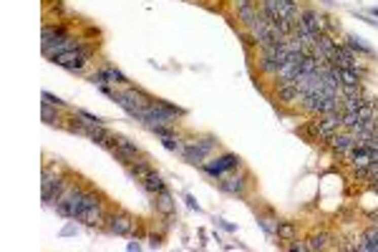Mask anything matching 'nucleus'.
I'll return each instance as SVG.
<instances>
[{
	"instance_id": "1",
	"label": "nucleus",
	"mask_w": 378,
	"mask_h": 252,
	"mask_svg": "<svg viewBox=\"0 0 378 252\" xmlns=\"http://www.w3.org/2000/svg\"><path fill=\"white\" fill-rule=\"evenodd\" d=\"M88 56H91V51L88 48H74V51H66V53H58L56 58H51V61L56 63V66H63V68H68V71H81L86 61H88Z\"/></svg>"
},
{
	"instance_id": "2",
	"label": "nucleus",
	"mask_w": 378,
	"mask_h": 252,
	"mask_svg": "<svg viewBox=\"0 0 378 252\" xmlns=\"http://www.w3.org/2000/svg\"><path fill=\"white\" fill-rule=\"evenodd\" d=\"M63 197V182L58 177H53L51 172L43 174V199L46 202H58Z\"/></svg>"
},
{
	"instance_id": "3",
	"label": "nucleus",
	"mask_w": 378,
	"mask_h": 252,
	"mask_svg": "<svg viewBox=\"0 0 378 252\" xmlns=\"http://www.w3.org/2000/svg\"><path fill=\"white\" fill-rule=\"evenodd\" d=\"M234 167H237V156H234V154H225V156H220V159L204 164V172L212 174V177H222L225 172L234 169Z\"/></svg>"
},
{
	"instance_id": "4",
	"label": "nucleus",
	"mask_w": 378,
	"mask_h": 252,
	"mask_svg": "<svg viewBox=\"0 0 378 252\" xmlns=\"http://www.w3.org/2000/svg\"><path fill=\"white\" fill-rule=\"evenodd\" d=\"M300 18H302V20H300L302 25H305V28H307L310 33H315V36H320V33H323V30L328 28V20H325L323 15H318L315 10H305Z\"/></svg>"
},
{
	"instance_id": "5",
	"label": "nucleus",
	"mask_w": 378,
	"mask_h": 252,
	"mask_svg": "<svg viewBox=\"0 0 378 252\" xmlns=\"http://www.w3.org/2000/svg\"><path fill=\"white\" fill-rule=\"evenodd\" d=\"M278 99H280L283 104H302L305 93H302L295 83H285V86L278 88Z\"/></svg>"
},
{
	"instance_id": "6",
	"label": "nucleus",
	"mask_w": 378,
	"mask_h": 252,
	"mask_svg": "<svg viewBox=\"0 0 378 252\" xmlns=\"http://www.w3.org/2000/svg\"><path fill=\"white\" fill-rule=\"evenodd\" d=\"M134 230V222L126 217V214H114V217H109V232H114V235H129Z\"/></svg>"
},
{
	"instance_id": "7",
	"label": "nucleus",
	"mask_w": 378,
	"mask_h": 252,
	"mask_svg": "<svg viewBox=\"0 0 378 252\" xmlns=\"http://www.w3.org/2000/svg\"><path fill=\"white\" fill-rule=\"evenodd\" d=\"M328 141H330V146H333L338 154H348V151L356 146V136H353V134H343V136H335V134H333Z\"/></svg>"
},
{
	"instance_id": "8",
	"label": "nucleus",
	"mask_w": 378,
	"mask_h": 252,
	"mask_svg": "<svg viewBox=\"0 0 378 252\" xmlns=\"http://www.w3.org/2000/svg\"><path fill=\"white\" fill-rule=\"evenodd\" d=\"M78 222H86V225H101V222H104V209H101V204L86 207V209L78 214Z\"/></svg>"
},
{
	"instance_id": "9",
	"label": "nucleus",
	"mask_w": 378,
	"mask_h": 252,
	"mask_svg": "<svg viewBox=\"0 0 378 252\" xmlns=\"http://www.w3.org/2000/svg\"><path fill=\"white\" fill-rule=\"evenodd\" d=\"M156 209L164 212V214H171V212H174V202H171V194H169L166 189H161V192L156 194Z\"/></svg>"
},
{
	"instance_id": "10",
	"label": "nucleus",
	"mask_w": 378,
	"mask_h": 252,
	"mask_svg": "<svg viewBox=\"0 0 378 252\" xmlns=\"http://www.w3.org/2000/svg\"><path fill=\"white\" fill-rule=\"evenodd\" d=\"M142 184H144V189L151 192V194H159V192L164 189V182H161V177H159L156 172H149V174H147V179H144Z\"/></svg>"
},
{
	"instance_id": "11",
	"label": "nucleus",
	"mask_w": 378,
	"mask_h": 252,
	"mask_svg": "<svg viewBox=\"0 0 378 252\" xmlns=\"http://www.w3.org/2000/svg\"><path fill=\"white\" fill-rule=\"evenodd\" d=\"M237 15H239V20H242L245 25H250V28H252V25H255V20L260 18V15L255 13V8H252V5H242V8H237Z\"/></svg>"
},
{
	"instance_id": "12",
	"label": "nucleus",
	"mask_w": 378,
	"mask_h": 252,
	"mask_svg": "<svg viewBox=\"0 0 378 252\" xmlns=\"http://www.w3.org/2000/svg\"><path fill=\"white\" fill-rule=\"evenodd\" d=\"M262 15H267V18H272V20L285 18V15H283V5H280V0H265V13H262Z\"/></svg>"
},
{
	"instance_id": "13",
	"label": "nucleus",
	"mask_w": 378,
	"mask_h": 252,
	"mask_svg": "<svg viewBox=\"0 0 378 252\" xmlns=\"http://www.w3.org/2000/svg\"><path fill=\"white\" fill-rule=\"evenodd\" d=\"M149 172H151V169H149V164H147V162H136V164H131V167H129V174H131V177H136V182H144Z\"/></svg>"
},
{
	"instance_id": "14",
	"label": "nucleus",
	"mask_w": 378,
	"mask_h": 252,
	"mask_svg": "<svg viewBox=\"0 0 378 252\" xmlns=\"http://www.w3.org/2000/svg\"><path fill=\"white\" fill-rule=\"evenodd\" d=\"M340 86H358V73L353 68H340Z\"/></svg>"
},
{
	"instance_id": "15",
	"label": "nucleus",
	"mask_w": 378,
	"mask_h": 252,
	"mask_svg": "<svg viewBox=\"0 0 378 252\" xmlns=\"http://www.w3.org/2000/svg\"><path fill=\"white\" fill-rule=\"evenodd\" d=\"M220 187L225 189V192H229V194H237V192H242L245 182L237 177V179H225V182H220Z\"/></svg>"
},
{
	"instance_id": "16",
	"label": "nucleus",
	"mask_w": 378,
	"mask_h": 252,
	"mask_svg": "<svg viewBox=\"0 0 378 252\" xmlns=\"http://www.w3.org/2000/svg\"><path fill=\"white\" fill-rule=\"evenodd\" d=\"M278 237H283V240H293V237H295V227H293L290 222L278 225Z\"/></svg>"
},
{
	"instance_id": "17",
	"label": "nucleus",
	"mask_w": 378,
	"mask_h": 252,
	"mask_svg": "<svg viewBox=\"0 0 378 252\" xmlns=\"http://www.w3.org/2000/svg\"><path fill=\"white\" fill-rule=\"evenodd\" d=\"M348 46H351L353 51H361V53H366V56H371V53H373V51H371L368 46H363V43H361V38H356V36H351V43H348Z\"/></svg>"
},
{
	"instance_id": "18",
	"label": "nucleus",
	"mask_w": 378,
	"mask_h": 252,
	"mask_svg": "<svg viewBox=\"0 0 378 252\" xmlns=\"http://www.w3.org/2000/svg\"><path fill=\"white\" fill-rule=\"evenodd\" d=\"M43 119H46L48 124H58V114L51 109V104H43Z\"/></svg>"
},
{
	"instance_id": "19",
	"label": "nucleus",
	"mask_w": 378,
	"mask_h": 252,
	"mask_svg": "<svg viewBox=\"0 0 378 252\" xmlns=\"http://www.w3.org/2000/svg\"><path fill=\"white\" fill-rule=\"evenodd\" d=\"M325 242H328V235H318V237L310 240V250H323Z\"/></svg>"
},
{
	"instance_id": "20",
	"label": "nucleus",
	"mask_w": 378,
	"mask_h": 252,
	"mask_svg": "<svg viewBox=\"0 0 378 252\" xmlns=\"http://www.w3.org/2000/svg\"><path fill=\"white\" fill-rule=\"evenodd\" d=\"M358 119L361 121H368V119H373V106H361V111H358Z\"/></svg>"
},
{
	"instance_id": "21",
	"label": "nucleus",
	"mask_w": 378,
	"mask_h": 252,
	"mask_svg": "<svg viewBox=\"0 0 378 252\" xmlns=\"http://www.w3.org/2000/svg\"><path fill=\"white\" fill-rule=\"evenodd\" d=\"M43 99H46L43 104H51V106H56V109H61V106H63V101H61V99H56V96H51V93H43Z\"/></svg>"
},
{
	"instance_id": "22",
	"label": "nucleus",
	"mask_w": 378,
	"mask_h": 252,
	"mask_svg": "<svg viewBox=\"0 0 378 252\" xmlns=\"http://www.w3.org/2000/svg\"><path fill=\"white\" fill-rule=\"evenodd\" d=\"M290 250H298V252H302V250H310V245H302V242H295Z\"/></svg>"
},
{
	"instance_id": "23",
	"label": "nucleus",
	"mask_w": 378,
	"mask_h": 252,
	"mask_svg": "<svg viewBox=\"0 0 378 252\" xmlns=\"http://www.w3.org/2000/svg\"><path fill=\"white\" fill-rule=\"evenodd\" d=\"M255 0H237V8H242V5H252Z\"/></svg>"
}]
</instances>
